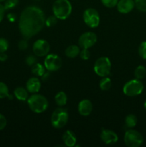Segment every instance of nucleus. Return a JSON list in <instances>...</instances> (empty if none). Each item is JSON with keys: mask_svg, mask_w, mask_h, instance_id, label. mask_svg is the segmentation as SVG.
Instances as JSON below:
<instances>
[{"mask_svg": "<svg viewBox=\"0 0 146 147\" xmlns=\"http://www.w3.org/2000/svg\"><path fill=\"white\" fill-rule=\"evenodd\" d=\"M45 24V17L42 10L35 6L24 9L19 20V29L21 35L29 39L38 34Z\"/></svg>", "mask_w": 146, "mask_h": 147, "instance_id": "obj_1", "label": "nucleus"}, {"mask_svg": "<svg viewBox=\"0 0 146 147\" xmlns=\"http://www.w3.org/2000/svg\"><path fill=\"white\" fill-rule=\"evenodd\" d=\"M71 3L68 0H56L52 5L54 15L60 20H66L72 13Z\"/></svg>", "mask_w": 146, "mask_h": 147, "instance_id": "obj_2", "label": "nucleus"}, {"mask_svg": "<svg viewBox=\"0 0 146 147\" xmlns=\"http://www.w3.org/2000/svg\"><path fill=\"white\" fill-rule=\"evenodd\" d=\"M29 109L36 113H41L45 111L49 106L48 100L44 96L34 93L27 99Z\"/></svg>", "mask_w": 146, "mask_h": 147, "instance_id": "obj_3", "label": "nucleus"}, {"mask_svg": "<svg viewBox=\"0 0 146 147\" xmlns=\"http://www.w3.org/2000/svg\"><path fill=\"white\" fill-rule=\"evenodd\" d=\"M69 114L66 109L60 107L53 111L51 116V124L55 129H62L68 122Z\"/></svg>", "mask_w": 146, "mask_h": 147, "instance_id": "obj_4", "label": "nucleus"}, {"mask_svg": "<svg viewBox=\"0 0 146 147\" xmlns=\"http://www.w3.org/2000/svg\"><path fill=\"white\" fill-rule=\"evenodd\" d=\"M144 89L143 83L138 79H133L127 81L124 85L123 91L125 96L129 97H134L141 94Z\"/></svg>", "mask_w": 146, "mask_h": 147, "instance_id": "obj_5", "label": "nucleus"}, {"mask_svg": "<svg viewBox=\"0 0 146 147\" xmlns=\"http://www.w3.org/2000/svg\"><path fill=\"white\" fill-rule=\"evenodd\" d=\"M112 68L111 62L107 57H101L97 59L94 65V71L100 77H106L110 73Z\"/></svg>", "mask_w": 146, "mask_h": 147, "instance_id": "obj_6", "label": "nucleus"}, {"mask_svg": "<svg viewBox=\"0 0 146 147\" xmlns=\"http://www.w3.org/2000/svg\"><path fill=\"white\" fill-rule=\"evenodd\" d=\"M143 136L140 132L133 129H129L124 136V142L128 147H139L143 143Z\"/></svg>", "mask_w": 146, "mask_h": 147, "instance_id": "obj_7", "label": "nucleus"}, {"mask_svg": "<svg viewBox=\"0 0 146 147\" xmlns=\"http://www.w3.org/2000/svg\"><path fill=\"white\" fill-rule=\"evenodd\" d=\"M83 20L88 27L91 28H95L100 24V15L95 9L88 8L84 11Z\"/></svg>", "mask_w": 146, "mask_h": 147, "instance_id": "obj_8", "label": "nucleus"}, {"mask_svg": "<svg viewBox=\"0 0 146 147\" xmlns=\"http://www.w3.org/2000/svg\"><path fill=\"white\" fill-rule=\"evenodd\" d=\"M44 67L48 71L53 72L58 70L62 65V59L57 55L48 54L44 59Z\"/></svg>", "mask_w": 146, "mask_h": 147, "instance_id": "obj_9", "label": "nucleus"}, {"mask_svg": "<svg viewBox=\"0 0 146 147\" xmlns=\"http://www.w3.org/2000/svg\"><path fill=\"white\" fill-rule=\"evenodd\" d=\"M97 37L95 33L87 32L82 34L78 40L79 45L82 49H89L97 42Z\"/></svg>", "mask_w": 146, "mask_h": 147, "instance_id": "obj_10", "label": "nucleus"}, {"mask_svg": "<svg viewBox=\"0 0 146 147\" xmlns=\"http://www.w3.org/2000/svg\"><path fill=\"white\" fill-rule=\"evenodd\" d=\"M33 53L38 57H44L48 55L50 45L46 40H37L33 45Z\"/></svg>", "mask_w": 146, "mask_h": 147, "instance_id": "obj_11", "label": "nucleus"}, {"mask_svg": "<svg viewBox=\"0 0 146 147\" xmlns=\"http://www.w3.org/2000/svg\"><path fill=\"white\" fill-rule=\"evenodd\" d=\"M100 138L102 141L107 145L114 144L118 141V136L117 134L109 129H102L100 134Z\"/></svg>", "mask_w": 146, "mask_h": 147, "instance_id": "obj_12", "label": "nucleus"}, {"mask_svg": "<svg viewBox=\"0 0 146 147\" xmlns=\"http://www.w3.org/2000/svg\"><path fill=\"white\" fill-rule=\"evenodd\" d=\"M135 7L134 0H119L117 4V9L122 14H127L133 11Z\"/></svg>", "mask_w": 146, "mask_h": 147, "instance_id": "obj_13", "label": "nucleus"}, {"mask_svg": "<svg viewBox=\"0 0 146 147\" xmlns=\"http://www.w3.org/2000/svg\"><path fill=\"white\" fill-rule=\"evenodd\" d=\"M93 106L92 102L88 99L82 100L78 104V111L80 115L87 116L92 111Z\"/></svg>", "mask_w": 146, "mask_h": 147, "instance_id": "obj_14", "label": "nucleus"}, {"mask_svg": "<svg viewBox=\"0 0 146 147\" xmlns=\"http://www.w3.org/2000/svg\"><path fill=\"white\" fill-rule=\"evenodd\" d=\"M26 88H27V90H28V92L31 93H37V92H39V90H40V88H41V83H40V80H39V78L36 77L30 78L27 82V84H26Z\"/></svg>", "mask_w": 146, "mask_h": 147, "instance_id": "obj_15", "label": "nucleus"}, {"mask_svg": "<svg viewBox=\"0 0 146 147\" xmlns=\"http://www.w3.org/2000/svg\"><path fill=\"white\" fill-rule=\"evenodd\" d=\"M62 141L64 145L68 147H73L77 143V137L72 131L67 130L63 134Z\"/></svg>", "mask_w": 146, "mask_h": 147, "instance_id": "obj_16", "label": "nucleus"}, {"mask_svg": "<svg viewBox=\"0 0 146 147\" xmlns=\"http://www.w3.org/2000/svg\"><path fill=\"white\" fill-rule=\"evenodd\" d=\"M14 96L19 100H21V101H25L29 98L28 90H27V88H24L22 87L17 88L14 90Z\"/></svg>", "mask_w": 146, "mask_h": 147, "instance_id": "obj_17", "label": "nucleus"}, {"mask_svg": "<svg viewBox=\"0 0 146 147\" xmlns=\"http://www.w3.org/2000/svg\"><path fill=\"white\" fill-rule=\"evenodd\" d=\"M80 47L77 45H70L66 48L65 55L67 57H70V58H74L80 54Z\"/></svg>", "mask_w": 146, "mask_h": 147, "instance_id": "obj_18", "label": "nucleus"}, {"mask_svg": "<svg viewBox=\"0 0 146 147\" xmlns=\"http://www.w3.org/2000/svg\"><path fill=\"white\" fill-rule=\"evenodd\" d=\"M54 100L57 106L60 107H62L67 104V96L64 92L60 91L56 94L55 97H54Z\"/></svg>", "mask_w": 146, "mask_h": 147, "instance_id": "obj_19", "label": "nucleus"}, {"mask_svg": "<svg viewBox=\"0 0 146 147\" xmlns=\"http://www.w3.org/2000/svg\"><path fill=\"white\" fill-rule=\"evenodd\" d=\"M137 123V117L134 114H129L127 115L125 119V126L129 129L135 127Z\"/></svg>", "mask_w": 146, "mask_h": 147, "instance_id": "obj_20", "label": "nucleus"}, {"mask_svg": "<svg viewBox=\"0 0 146 147\" xmlns=\"http://www.w3.org/2000/svg\"><path fill=\"white\" fill-rule=\"evenodd\" d=\"M31 72L37 77H41L45 73V67L40 63H35L31 67Z\"/></svg>", "mask_w": 146, "mask_h": 147, "instance_id": "obj_21", "label": "nucleus"}, {"mask_svg": "<svg viewBox=\"0 0 146 147\" xmlns=\"http://www.w3.org/2000/svg\"><path fill=\"white\" fill-rule=\"evenodd\" d=\"M100 88L102 90H104V91H106V90H110V88L112 86V81L110 80V78H109L107 76L106 77H102V78L100 80Z\"/></svg>", "mask_w": 146, "mask_h": 147, "instance_id": "obj_22", "label": "nucleus"}, {"mask_svg": "<svg viewBox=\"0 0 146 147\" xmlns=\"http://www.w3.org/2000/svg\"><path fill=\"white\" fill-rule=\"evenodd\" d=\"M8 98L9 99H12L13 97L9 93V88L7 85L3 82H0V98L3 99Z\"/></svg>", "mask_w": 146, "mask_h": 147, "instance_id": "obj_23", "label": "nucleus"}, {"mask_svg": "<svg viewBox=\"0 0 146 147\" xmlns=\"http://www.w3.org/2000/svg\"><path fill=\"white\" fill-rule=\"evenodd\" d=\"M135 78L138 80H142L146 76V68L143 65H139L135 68L134 72Z\"/></svg>", "mask_w": 146, "mask_h": 147, "instance_id": "obj_24", "label": "nucleus"}, {"mask_svg": "<svg viewBox=\"0 0 146 147\" xmlns=\"http://www.w3.org/2000/svg\"><path fill=\"white\" fill-rule=\"evenodd\" d=\"M135 7L138 11L146 12V0H134Z\"/></svg>", "mask_w": 146, "mask_h": 147, "instance_id": "obj_25", "label": "nucleus"}, {"mask_svg": "<svg viewBox=\"0 0 146 147\" xmlns=\"http://www.w3.org/2000/svg\"><path fill=\"white\" fill-rule=\"evenodd\" d=\"M138 53L140 57L146 59V41H143L140 43L138 47Z\"/></svg>", "mask_w": 146, "mask_h": 147, "instance_id": "obj_26", "label": "nucleus"}, {"mask_svg": "<svg viewBox=\"0 0 146 147\" xmlns=\"http://www.w3.org/2000/svg\"><path fill=\"white\" fill-rule=\"evenodd\" d=\"M57 22V18L55 16H50L49 17H47V19H45V25L48 27H53V26L55 25Z\"/></svg>", "mask_w": 146, "mask_h": 147, "instance_id": "obj_27", "label": "nucleus"}, {"mask_svg": "<svg viewBox=\"0 0 146 147\" xmlns=\"http://www.w3.org/2000/svg\"><path fill=\"white\" fill-rule=\"evenodd\" d=\"M19 0H5L4 1V8L5 9H12L14 7H15L18 4Z\"/></svg>", "mask_w": 146, "mask_h": 147, "instance_id": "obj_28", "label": "nucleus"}, {"mask_svg": "<svg viewBox=\"0 0 146 147\" xmlns=\"http://www.w3.org/2000/svg\"><path fill=\"white\" fill-rule=\"evenodd\" d=\"M101 1L104 7L107 8H113L117 6L118 0H101Z\"/></svg>", "mask_w": 146, "mask_h": 147, "instance_id": "obj_29", "label": "nucleus"}, {"mask_svg": "<svg viewBox=\"0 0 146 147\" xmlns=\"http://www.w3.org/2000/svg\"><path fill=\"white\" fill-rule=\"evenodd\" d=\"M9 47V43L6 39L0 38V53H5Z\"/></svg>", "mask_w": 146, "mask_h": 147, "instance_id": "obj_30", "label": "nucleus"}, {"mask_svg": "<svg viewBox=\"0 0 146 147\" xmlns=\"http://www.w3.org/2000/svg\"><path fill=\"white\" fill-rule=\"evenodd\" d=\"M79 55H80V57H81V59L84 60H89V58L90 57V52L89 51L88 49H82L80 52Z\"/></svg>", "mask_w": 146, "mask_h": 147, "instance_id": "obj_31", "label": "nucleus"}, {"mask_svg": "<svg viewBox=\"0 0 146 147\" xmlns=\"http://www.w3.org/2000/svg\"><path fill=\"white\" fill-rule=\"evenodd\" d=\"M26 63L29 66L34 65L35 63H37V58L34 55H29L26 58Z\"/></svg>", "mask_w": 146, "mask_h": 147, "instance_id": "obj_32", "label": "nucleus"}, {"mask_svg": "<svg viewBox=\"0 0 146 147\" xmlns=\"http://www.w3.org/2000/svg\"><path fill=\"white\" fill-rule=\"evenodd\" d=\"M7 123V119L5 118V116L4 115H2L1 113H0V131L3 130L4 128L6 127Z\"/></svg>", "mask_w": 146, "mask_h": 147, "instance_id": "obj_33", "label": "nucleus"}, {"mask_svg": "<svg viewBox=\"0 0 146 147\" xmlns=\"http://www.w3.org/2000/svg\"><path fill=\"white\" fill-rule=\"evenodd\" d=\"M18 47L20 50H25L28 47V42L26 40H21L19 42Z\"/></svg>", "mask_w": 146, "mask_h": 147, "instance_id": "obj_34", "label": "nucleus"}, {"mask_svg": "<svg viewBox=\"0 0 146 147\" xmlns=\"http://www.w3.org/2000/svg\"><path fill=\"white\" fill-rule=\"evenodd\" d=\"M5 8H4V6L2 5L1 4H0V22L2 21L3 18L4 17V14H5Z\"/></svg>", "mask_w": 146, "mask_h": 147, "instance_id": "obj_35", "label": "nucleus"}, {"mask_svg": "<svg viewBox=\"0 0 146 147\" xmlns=\"http://www.w3.org/2000/svg\"><path fill=\"white\" fill-rule=\"evenodd\" d=\"M7 19H8L9 21L11 22H14L16 20V19H17V17H16V15L14 14L11 13V14H9L8 15H7Z\"/></svg>", "mask_w": 146, "mask_h": 147, "instance_id": "obj_36", "label": "nucleus"}, {"mask_svg": "<svg viewBox=\"0 0 146 147\" xmlns=\"http://www.w3.org/2000/svg\"><path fill=\"white\" fill-rule=\"evenodd\" d=\"M7 60V55L5 53H0V61L4 62Z\"/></svg>", "mask_w": 146, "mask_h": 147, "instance_id": "obj_37", "label": "nucleus"}, {"mask_svg": "<svg viewBox=\"0 0 146 147\" xmlns=\"http://www.w3.org/2000/svg\"><path fill=\"white\" fill-rule=\"evenodd\" d=\"M41 77H42V80L43 81H45V80H47V79L49 78V77H50V71H48V72L45 71V73H44V74L41 76Z\"/></svg>", "mask_w": 146, "mask_h": 147, "instance_id": "obj_38", "label": "nucleus"}, {"mask_svg": "<svg viewBox=\"0 0 146 147\" xmlns=\"http://www.w3.org/2000/svg\"><path fill=\"white\" fill-rule=\"evenodd\" d=\"M144 108H145V109L146 110V100L145 101V103H144Z\"/></svg>", "mask_w": 146, "mask_h": 147, "instance_id": "obj_39", "label": "nucleus"}, {"mask_svg": "<svg viewBox=\"0 0 146 147\" xmlns=\"http://www.w3.org/2000/svg\"><path fill=\"white\" fill-rule=\"evenodd\" d=\"M3 1H5V0H0V2H3Z\"/></svg>", "mask_w": 146, "mask_h": 147, "instance_id": "obj_40", "label": "nucleus"}]
</instances>
